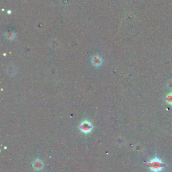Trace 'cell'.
Instances as JSON below:
<instances>
[{"instance_id":"obj_1","label":"cell","mask_w":172,"mask_h":172,"mask_svg":"<svg viewBox=\"0 0 172 172\" xmlns=\"http://www.w3.org/2000/svg\"><path fill=\"white\" fill-rule=\"evenodd\" d=\"M145 165L152 172H161L167 167V164L157 156L145 162Z\"/></svg>"},{"instance_id":"obj_2","label":"cell","mask_w":172,"mask_h":172,"mask_svg":"<svg viewBox=\"0 0 172 172\" xmlns=\"http://www.w3.org/2000/svg\"><path fill=\"white\" fill-rule=\"evenodd\" d=\"M79 129L85 134H88L93 129V126H92L90 122H89L88 120H85L79 125Z\"/></svg>"},{"instance_id":"obj_3","label":"cell","mask_w":172,"mask_h":172,"mask_svg":"<svg viewBox=\"0 0 172 172\" xmlns=\"http://www.w3.org/2000/svg\"><path fill=\"white\" fill-rule=\"evenodd\" d=\"M32 168L36 171H40L44 168V163L40 159H36L32 162Z\"/></svg>"},{"instance_id":"obj_4","label":"cell","mask_w":172,"mask_h":172,"mask_svg":"<svg viewBox=\"0 0 172 172\" xmlns=\"http://www.w3.org/2000/svg\"><path fill=\"white\" fill-rule=\"evenodd\" d=\"M166 101L169 105L172 106V93H169L166 96Z\"/></svg>"},{"instance_id":"obj_5","label":"cell","mask_w":172,"mask_h":172,"mask_svg":"<svg viewBox=\"0 0 172 172\" xmlns=\"http://www.w3.org/2000/svg\"><path fill=\"white\" fill-rule=\"evenodd\" d=\"M168 86H169V88H172V81H170L169 82V83H168Z\"/></svg>"}]
</instances>
